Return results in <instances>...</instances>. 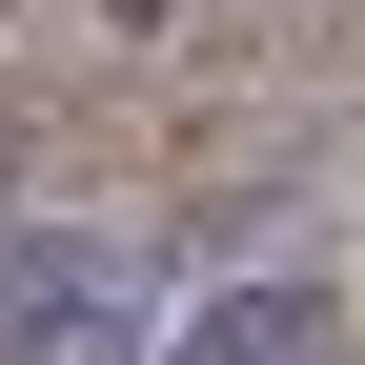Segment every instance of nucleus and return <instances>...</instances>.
<instances>
[{"instance_id": "1", "label": "nucleus", "mask_w": 365, "mask_h": 365, "mask_svg": "<svg viewBox=\"0 0 365 365\" xmlns=\"http://www.w3.org/2000/svg\"><path fill=\"white\" fill-rule=\"evenodd\" d=\"M0 365H163V304L102 223H0Z\"/></svg>"}, {"instance_id": "2", "label": "nucleus", "mask_w": 365, "mask_h": 365, "mask_svg": "<svg viewBox=\"0 0 365 365\" xmlns=\"http://www.w3.org/2000/svg\"><path fill=\"white\" fill-rule=\"evenodd\" d=\"M163 365H325V284H223V304H182Z\"/></svg>"}, {"instance_id": "3", "label": "nucleus", "mask_w": 365, "mask_h": 365, "mask_svg": "<svg viewBox=\"0 0 365 365\" xmlns=\"http://www.w3.org/2000/svg\"><path fill=\"white\" fill-rule=\"evenodd\" d=\"M102 21H122V41H163V21H203V0H102Z\"/></svg>"}, {"instance_id": "4", "label": "nucleus", "mask_w": 365, "mask_h": 365, "mask_svg": "<svg viewBox=\"0 0 365 365\" xmlns=\"http://www.w3.org/2000/svg\"><path fill=\"white\" fill-rule=\"evenodd\" d=\"M21 163H41V122H21V102H0V182H21Z\"/></svg>"}]
</instances>
